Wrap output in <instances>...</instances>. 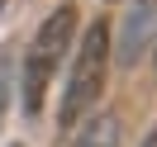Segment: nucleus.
<instances>
[{"mask_svg": "<svg viewBox=\"0 0 157 147\" xmlns=\"http://www.w3.org/2000/svg\"><path fill=\"white\" fill-rule=\"evenodd\" d=\"M76 24H81L76 5H57V10L38 24V33H33L29 52H24V81H19L24 114H38V109H43L48 86H52V76H57L62 57H67V48L76 43Z\"/></svg>", "mask_w": 157, "mask_h": 147, "instance_id": "nucleus-1", "label": "nucleus"}, {"mask_svg": "<svg viewBox=\"0 0 157 147\" xmlns=\"http://www.w3.org/2000/svg\"><path fill=\"white\" fill-rule=\"evenodd\" d=\"M124 142V123H119V114H95L86 128H81L76 138H71V147H119Z\"/></svg>", "mask_w": 157, "mask_h": 147, "instance_id": "nucleus-4", "label": "nucleus"}, {"mask_svg": "<svg viewBox=\"0 0 157 147\" xmlns=\"http://www.w3.org/2000/svg\"><path fill=\"white\" fill-rule=\"evenodd\" d=\"M152 24H157V0H133L128 14H124V24H119V38L109 33V52L119 57V67H133V62L147 52Z\"/></svg>", "mask_w": 157, "mask_h": 147, "instance_id": "nucleus-3", "label": "nucleus"}, {"mask_svg": "<svg viewBox=\"0 0 157 147\" xmlns=\"http://www.w3.org/2000/svg\"><path fill=\"white\" fill-rule=\"evenodd\" d=\"M0 114H5V67H0Z\"/></svg>", "mask_w": 157, "mask_h": 147, "instance_id": "nucleus-5", "label": "nucleus"}, {"mask_svg": "<svg viewBox=\"0 0 157 147\" xmlns=\"http://www.w3.org/2000/svg\"><path fill=\"white\" fill-rule=\"evenodd\" d=\"M105 76H109V24L95 19L86 29V38L76 43V62H71V76L62 81V114L57 123L71 128L100 105L105 95Z\"/></svg>", "mask_w": 157, "mask_h": 147, "instance_id": "nucleus-2", "label": "nucleus"}, {"mask_svg": "<svg viewBox=\"0 0 157 147\" xmlns=\"http://www.w3.org/2000/svg\"><path fill=\"white\" fill-rule=\"evenodd\" d=\"M10 147H24V142H10Z\"/></svg>", "mask_w": 157, "mask_h": 147, "instance_id": "nucleus-7", "label": "nucleus"}, {"mask_svg": "<svg viewBox=\"0 0 157 147\" xmlns=\"http://www.w3.org/2000/svg\"><path fill=\"white\" fill-rule=\"evenodd\" d=\"M109 5H114V0H109Z\"/></svg>", "mask_w": 157, "mask_h": 147, "instance_id": "nucleus-8", "label": "nucleus"}, {"mask_svg": "<svg viewBox=\"0 0 157 147\" xmlns=\"http://www.w3.org/2000/svg\"><path fill=\"white\" fill-rule=\"evenodd\" d=\"M0 5H5V0H0Z\"/></svg>", "mask_w": 157, "mask_h": 147, "instance_id": "nucleus-9", "label": "nucleus"}, {"mask_svg": "<svg viewBox=\"0 0 157 147\" xmlns=\"http://www.w3.org/2000/svg\"><path fill=\"white\" fill-rule=\"evenodd\" d=\"M143 147H157V128H152V133H147V138H143Z\"/></svg>", "mask_w": 157, "mask_h": 147, "instance_id": "nucleus-6", "label": "nucleus"}]
</instances>
